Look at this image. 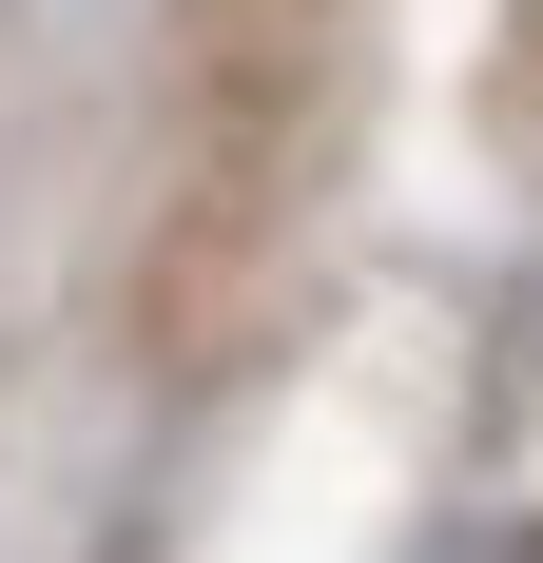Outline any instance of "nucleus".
I'll return each mask as SVG.
<instances>
[{"mask_svg":"<svg viewBox=\"0 0 543 563\" xmlns=\"http://www.w3.org/2000/svg\"><path fill=\"white\" fill-rule=\"evenodd\" d=\"M428 563H543V525H446Z\"/></svg>","mask_w":543,"mask_h":563,"instance_id":"obj_1","label":"nucleus"}]
</instances>
